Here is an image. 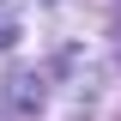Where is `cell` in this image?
<instances>
[{
    "label": "cell",
    "mask_w": 121,
    "mask_h": 121,
    "mask_svg": "<svg viewBox=\"0 0 121 121\" xmlns=\"http://www.w3.org/2000/svg\"><path fill=\"white\" fill-rule=\"evenodd\" d=\"M12 36H18V18H12V6H0V48L12 43Z\"/></svg>",
    "instance_id": "obj_1"
}]
</instances>
